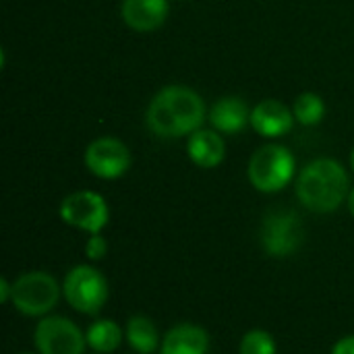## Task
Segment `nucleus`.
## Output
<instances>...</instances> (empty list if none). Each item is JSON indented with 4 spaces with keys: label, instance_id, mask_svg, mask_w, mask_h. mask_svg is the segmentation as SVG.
Segmentation results:
<instances>
[{
    "label": "nucleus",
    "instance_id": "obj_22",
    "mask_svg": "<svg viewBox=\"0 0 354 354\" xmlns=\"http://www.w3.org/2000/svg\"><path fill=\"white\" fill-rule=\"evenodd\" d=\"M346 201H348V212H351V216L354 218V187L351 189V193H348V199H346Z\"/></svg>",
    "mask_w": 354,
    "mask_h": 354
},
{
    "label": "nucleus",
    "instance_id": "obj_4",
    "mask_svg": "<svg viewBox=\"0 0 354 354\" xmlns=\"http://www.w3.org/2000/svg\"><path fill=\"white\" fill-rule=\"evenodd\" d=\"M62 297L71 309L81 315L93 317L100 315V311L106 307L110 286L97 268L89 263H79L66 272L62 280Z\"/></svg>",
    "mask_w": 354,
    "mask_h": 354
},
{
    "label": "nucleus",
    "instance_id": "obj_8",
    "mask_svg": "<svg viewBox=\"0 0 354 354\" xmlns=\"http://www.w3.org/2000/svg\"><path fill=\"white\" fill-rule=\"evenodd\" d=\"M60 220L81 232L100 234L110 222V207L95 191H75L60 201Z\"/></svg>",
    "mask_w": 354,
    "mask_h": 354
},
{
    "label": "nucleus",
    "instance_id": "obj_16",
    "mask_svg": "<svg viewBox=\"0 0 354 354\" xmlns=\"http://www.w3.org/2000/svg\"><path fill=\"white\" fill-rule=\"evenodd\" d=\"M85 338H87V346L93 353L112 354L120 348L124 340V330H120L116 322L100 317L85 330Z\"/></svg>",
    "mask_w": 354,
    "mask_h": 354
},
{
    "label": "nucleus",
    "instance_id": "obj_1",
    "mask_svg": "<svg viewBox=\"0 0 354 354\" xmlns=\"http://www.w3.org/2000/svg\"><path fill=\"white\" fill-rule=\"evenodd\" d=\"M207 118L203 97L185 85H166L149 102L145 122L162 139L191 137Z\"/></svg>",
    "mask_w": 354,
    "mask_h": 354
},
{
    "label": "nucleus",
    "instance_id": "obj_6",
    "mask_svg": "<svg viewBox=\"0 0 354 354\" xmlns=\"http://www.w3.org/2000/svg\"><path fill=\"white\" fill-rule=\"evenodd\" d=\"M297 162L288 147L284 145H263L259 147L247 166V176L253 189L259 193H278L295 178Z\"/></svg>",
    "mask_w": 354,
    "mask_h": 354
},
{
    "label": "nucleus",
    "instance_id": "obj_19",
    "mask_svg": "<svg viewBox=\"0 0 354 354\" xmlns=\"http://www.w3.org/2000/svg\"><path fill=\"white\" fill-rule=\"evenodd\" d=\"M85 255L91 261H102L108 255V241L100 234H89L87 243H85Z\"/></svg>",
    "mask_w": 354,
    "mask_h": 354
},
{
    "label": "nucleus",
    "instance_id": "obj_11",
    "mask_svg": "<svg viewBox=\"0 0 354 354\" xmlns=\"http://www.w3.org/2000/svg\"><path fill=\"white\" fill-rule=\"evenodd\" d=\"M168 0H122V21L129 29L149 33L160 29L168 19Z\"/></svg>",
    "mask_w": 354,
    "mask_h": 354
},
{
    "label": "nucleus",
    "instance_id": "obj_14",
    "mask_svg": "<svg viewBox=\"0 0 354 354\" xmlns=\"http://www.w3.org/2000/svg\"><path fill=\"white\" fill-rule=\"evenodd\" d=\"M187 153L191 162L199 168L212 170L218 168L224 158H226V143L220 133L209 131V129H199L189 137L187 143Z\"/></svg>",
    "mask_w": 354,
    "mask_h": 354
},
{
    "label": "nucleus",
    "instance_id": "obj_25",
    "mask_svg": "<svg viewBox=\"0 0 354 354\" xmlns=\"http://www.w3.org/2000/svg\"><path fill=\"white\" fill-rule=\"evenodd\" d=\"M91 354H102V353H91Z\"/></svg>",
    "mask_w": 354,
    "mask_h": 354
},
{
    "label": "nucleus",
    "instance_id": "obj_17",
    "mask_svg": "<svg viewBox=\"0 0 354 354\" xmlns=\"http://www.w3.org/2000/svg\"><path fill=\"white\" fill-rule=\"evenodd\" d=\"M292 112H295V118H297L299 124L313 127V124H319L324 120V116H326V104H324V100L317 93L307 91V93H301L295 100Z\"/></svg>",
    "mask_w": 354,
    "mask_h": 354
},
{
    "label": "nucleus",
    "instance_id": "obj_13",
    "mask_svg": "<svg viewBox=\"0 0 354 354\" xmlns=\"http://www.w3.org/2000/svg\"><path fill=\"white\" fill-rule=\"evenodd\" d=\"M209 124L218 133L226 135H236L241 133L247 124H251V110L243 97L236 95H226L220 97L207 112Z\"/></svg>",
    "mask_w": 354,
    "mask_h": 354
},
{
    "label": "nucleus",
    "instance_id": "obj_9",
    "mask_svg": "<svg viewBox=\"0 0 354 354\" xmlns=\"http://www.w3.org/2000/svg\"><path fill=\"white\" fill-rule=\"evenodd\" d=\"M87 170L104 180H116L131 170L133 156L131 149L116 137H100L91 141L85 149Z\"/></svg>",
    "mask_w": 354,
    "mask_h": 354
},
{
    "label": "nucleus",
    "instance_id": "obj_12",
    "mask_svg": "<svg viewBox=\"0 0 354 354\" xmlns=\"http://www.w3.org/2000/svg\"><path fill=\"white\" fill-rule=\"evenodd\" d=\"M209 334L197 324H176L164 336L158 354H207Z\"/></svg>",
    "mask_w": 354,
    "mask_h": 354
},
{
    "label": "nucleus",
    "instance_id": "obj_15",
    "mask_svg": "<svg viewBox=\"0 0 354 354\" xmlns=\"http://www.w3.org/2000/svg\"><path fill=\"white\" fill-rule=\"evenodd\" d=\"M124 340L135 354L160 353V344H162V336L156 324L145 315L129 317L124 326Z\"/></svg>",
    "mask_w": 354,
    "mask_h": 354
},
{
    "label": "nucleus",
    "instance_id": "obj_24",
    "mask_svg": "<svg viewBox=\"0 0 354 354\" xmlns=\"http://www.w3.org/2000/svg\"><path fill=\"white\" fill-rule=\"evenodd\" d=\"M19 354H37V353H19Z\"/></svg>",
    "mask_w": 354,
    "mask_h": 354
},
{
    "label": "nucleus",
    "instance_id": "obj_3",
    "mask_svg": "<svg viewBox=\"0 0 354 354\" xmlns=\"http://www.w3.org/2000/svg\"><path fill=\"white\" fill-rule=\"evenodd\" d=\"M303 218L286 207L272 209L263 216L259 226V247L272 259H288L305 245Z\"/></svg>",
    "mask_w": 354,
    "mask_h": 354
},
{
    "label": "nucleus",
    "instance_id": "obj_7",
    "mask_svg": "<svg viewBox=\"0 0 354 354\" xmlns=\"http://www.w3.org/2000/svg\"><path fill=\"white\" fill-rule=\"evenodd\" d=\"M33 344L37 354H85V332L68 317L46 315L33 330Z\"/></svg>",
    "mask_w": 354,
    "mask_h": 354
},
{
    "label": "nucleus",
    "instance_id": "obj_20",
    "mask_svg": "<svg viewBox=\"0 0 354 354\" xmlns=\"http://www.w3.org/2000/svg\"><path fill=\"white\" fill-rule=\"evenodd\" d=\"M332 354H354V334L340 338V340L334 344Z\"/></svg>",
    "mask_w": 354,
    "mask_h": 354
},
{
    "label": "nucleus",
    "instance_id": "obj_2",
    "mask_svg": "<svg viewBox=\"0 0 354 354\" xmlns=\"http://www.w3.org/2000/svg\"><path fill=\"white\" fill-rule=\"evenodd\" d=\"M351 193L346 168L332 158H319L303 166L297 178V197L313 214L336 212Z\"/></svg>",
    "mask_w": 354,
    "mask_h": 354
},
{
    "label": "nucleus",
    "instance_id": "obj_21",
    "mask_svg": "<svg viewBox=\"0 0 354 354\" xmlns=\"http://www.w3.org/2000/svg\"><path fill=\"white\" fill-rule=\"evenodd\" d=\"M0 301L4 305H10L12 303V282H8L6 278L0 280Z\"/></svg>",
    "mask_w": 354,
    "mask_h": 354
},
{
    "label": "nucleus",
    "instance_id": "obj_5",
    "mask_svg": "<svg viewBox=\"0 0 354 354\" xmlns=\"http://www.w3.org/2000/svg\"><path fill=\"white\" fill-rule=\"evenodd\" d=\"M62 297V284L48 272L33 270L21 274L12 282V307L25 317L50 315Z\"/></svg>",
    "mask_w": 354,
    "mask_h": 354
},
{
    "label": "nucleus",
    "instance_id": "obj_10",
    "mask_svg": "<svg viewBox=\"0 0 354 354\" xmlns=\"http://www.w3.org/2000/svg\"><path fill=\"white\" fill-rule=\"evenodd\" d=\"M297 118H295V112L270 97V100H261L253 110H251V127L261 135V137H268V139H278V137H284L292 131Z\"/></svg>",
    "mask_w": 354,
    "mask_h": 354
},
{
    "label": "nucleus",
    "instance_id": "obj_18",
    "mask_svg": "<svg viewBox=\"0 0 354 354\" xmlns=\"http://www.w3.org/2000/svg\"><path fill=\"white\" fill-rule=\"evenodd\" d=\"M239 354H278L276 338L266 330H249L239 344Z\"/></svg>",
    "mask_w": 354,
    "mask_h": 354
},
{
    "label": "nucleus",
    "instance_id": "obj_23",
    "mask_svg": "<svg viewBox=\"0 0 354 354\" xmlns=\"http://www.w3.org/2000/svg\"><path fill=\"white\" fill-rule=\"evenodd\" d=\"M351 168H353V172H354V149H353V153H351Z\"/></svg>",
    "mask_w": 354,
    "mask_h": 354
}]
</instances>
